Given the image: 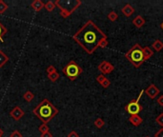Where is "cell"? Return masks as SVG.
I'll return each instance as SVG.
<instances>
[{
	"mask_svg": "<svg viewBox=\"0 0 163 137\" xmlns=\"http://www.w3.org/2000/svg\"><path fill=\"white\" fill-rule=\"evenodd\" d=\"M74 38L85 51L92 54L99 47L100 43L107 39V36L95 23L90 20L74 35Z\"/></svg>",
	"mask_w": 163,
	"mask_h": 137,
	"instance_id": "obj_1",
	"label": "cell"
},
{
	"mask_svg": "<svg viewBox=\"0 0 163 137\" xmlns=\"http://www.w3.org/2000/svg\"><path fill=\"white\" fill-rule=\"evenodd\" d=\"M34 112L43 121V122L47 123L49 120H51L56 113H57V110H56L47 99H45L35 108Z\"/></svg>",
	"mask_w": 163,
	"mask_h": 137,
	"instance_id": "obj_2",
	"label": "cell"
},
{
	"mask_svg": "<svg viewBox=\"0 0 163 137\" xmlns=\"http://www.w3.org/2000/svg\"><path fill=\"white\" fill-rule=\"evenodd\" d=\"M125 57L127 58L130 61V63L136 68L140 67L142 64L145 62L143 51H142V48L138 43L134 44L131 49L126 52Z\"/></svg>",
	"mask_w": 163,
	"mask_h": 137,
	"instance_id": "obj_3",
	"label": "cell"
},
{
	"mask_svg": "<svg viewBox=\"0 0 163 137\" xmlns=\"http://www.w3.org/2000/svg\"><path fill=\"white\" fill-rule=\"evenodd\" d=\"M143 92H144V91H141L139 95H138V97L136 100H133V101H131L127 105V106L125 107V110H126V111H127L129 114H131V115L138 114L142 111V107L140 106V104H139V99L141 98V96H142V94H143Z\"/></svg>",
	"mask_w": 163,
	"mask_h": 137,
	"instance_id": "obj_4",
	"label": "cell"
},
{
	"mask_svg": "<svg viewBox=\"0 0 163 137\" xmlns=\"http://www.w3.org/2000/svg\"><path fill=\"white\" fill-rule=\"evenodd\" d=\"M64 71H65V73L67 74V76H68L69 78L72 79V80H74V79H75L77 76H78L81 73L82 70H81L80 67L78 65H76V64L74 61H72L66 67V68L64 70Z\"/></svg>",
	"mask_w": 163,
	"mask_h": 137,
	"instance_id": "obj_5",
	"label": "cell"
},
{
	"mask_svg": "<svg viewBox=\"0 0 163 137\" xmlns=\"http://www.w3.org/2000/svg\"><path fill=\"white\" fill-rule=\"evenodd\" d=\"M144 92H145L146 95H147L149 98L154 99L158 94H159L160 91H159V88H158L156 85H154V84H151V85L144 91Z\"/></svg>",
	"mask_w": 163,
	"mask_h": 137,
	"instance_id": "obj_6",
	"label": "cell"
},
{
	"mask_svg": "<svg viewBox=\"0 0 163 137\" xmlns=\"http://www.w3.org/2000/svg\"><path fill=\"white\" fill-rule=\"evenodd\" d=\"M98 70L102 72V74H109L115 70V67H113L111 63H109L108 61H103L102 63L99 64Z\"/></svg>",
	"mask_w": 163,
	"mask_h": 137,
	"instance_id": "obj_7",
	"label": "cell"
},
{
	"mask_svg": "<svg viewBox=\"0 0 163 137\" xmlns=\"http://www.w3.org/2000/svg\"><path fill=\"white\" fill-rule=\"evenodd\" d=\"M121 11L126 17H130V16H132L134 13V8L131 5V4H126V5L121 9Z\"/></svg>",
	"mask_w": 163,
	"mask_h": 137,
	"instance_id": "obj_8",
	"label": "cell"
},
{
	"mask_svg": "<svg viewBox=\"0 0 163 137\" xmlns=\"http://www.w3.org/2000/svg\"><path fill=\"white\" fill-rule=\"evenodd\" d=\"M129 121L131 122V124L133 125V126L138 127L139 125L142 124V122H143V119H142L138 114H134V115H131V116H130Z\"/></svg>",
	"mask_w": 163,
	"mask_h": 137,
	"instance_id": "obj_9",
	"label": "cell"
},
{
	"mask_svg": "<svg viewBox=\"0 0 163 137\" xmlns=\"http://www.w3.org/2000/svg\"><path fill=\"white\" fill-rule=\"evenodd\" d=\"M133 24L136 28H141L144 26L145 24V19L141 16V15H136V17L133 19Z\"/></svg>",
	"mask_w": 163,
	"mask_h": 137,
	"instance_id": "obj_10",
	"label": "cell"
},
{
	"mask_svg": "<svg viewBox=\"0 0 163 137\" xmlns=\"http://www.w3.org/2000/svg\"><path fill=\"white\" fill-rule=\"evenodd\" d=\"M23 114H24V111H22L21 110H20V108L19 107H16V108H14L13 111H11V115L13 116V117L15 119V120H18V119H20L23 116Z\"/></svg>",
	"mask_w": 163,
	"mask_h": 137,
	"instance_id": "obj_11",
	"label": "cell"
},
{
	"mask_svg": "<svg viewBox=\"0 0 163 137\" xmlns=\"http://www.w3.org/2000/svg\"><path fill=\"white\" fill-rule=\"evenodd\" d=\"M142 51H143V55H144V60H148L154 55V51L151 49L150 47H144L142 48Z\"/></svg>",
	"mask_w": 163,
	"mask_h": 137,
	"instance_id": "obj_12",
	"label": "cell"
},
{
	"mask_svg": "<svg viewBox=\"0 0 163 137\" xmlns=\"http://www.w3.org/2000/svg\"><path fill=\"white\" fill-rule=\"evenodd\" d=\"M152 48L156 51H160L162 49H163V43L160 41L159 39H157L156 41H154L153 44H152Z\"/></svg>",
	"mask_w": 163,
	"mask_h": 137,
	"instance_id": "obj_13",
	"label": "cell"
},
{
	"mask_svg": "<svg viewBox=\"0 0 163 137\" xmlns=\"http://www.w3.org/2000/svg\"><path fill=\"white\" fill-rule=\"evenodd\" d=\"M32 7L34 8L35 11H40L44 7V4L41 1H39V0H36V1H34L32 4Z\"/></svg>",
	"mask_w": 163,
	"mask_h": 137,
	"instance_id": "obj_14",
	"label": "cell"
},
{
	"mask_svg": "<svg viewBox=\"0 0 163 137\" xmlns=\"http://www.w3.org/2000/svg\"><path fill=\"white\" fill-rule=\"evenodd\" d=\"M7 61H8V57L3 54V51H0V67H2Z\"/></svg>",
	"mask_w": 163,
	"mask_h": 137,
	"instance_id": "obj_15",
	"label": "cell"
},
{
	"mask_svg": "<svg viewBox=\"0 0 163 137\" xmlns=\"http://www.w3.org/2000/svg\"><path fill=\"white\" fill-rule=\"evenodd\" d=\"M108 18H109V20H111V21L113 22L118 18V15H117V14L116 13V11H111V13L108 14Z\"/></svg>",
	"mask_w": 163,
	"mask_h": 137,
	"instance_id": "obj_16",
	"label": "cell"
},
{
	"mask_svg": "<svg viewBox=\"0 0 163 137\" xmlns=\"http://www.w3.org/2000/svg\"><path fill=\"white\" fill-rule=\"evenodd\" d=\"M95 125H96V126L97 127V128H102L103 126H104V125H105V122H104V121L102 120V119H101V118H97L96 121H95Z\"/></svg>",
	"mask_w": 163,
	"mask_h": 137,
	"instance_id": "obj_17",
	"label": "cell"
},
{
	"mask_svg": "<svg viewBox=\"0 0 163 137\" xmlns=\"http://www.w3.org/2000/svg\"><path fill=\"white\" fill-rule=\"evenodd\" d=\"M24 98H25L27 101H32V99H34V94L32 93L31 91H27L25 94H24Z\"/></svg>",
	"mask_w": 163,
	"mask_h": 137,
	"instance_id": "obj_18",
	"label": "cell"
},
{
	"mask_svg": "<svg viewBox=\"0 0 163 137\" xmlns=\"http://www.w3.org/2000/svg\"><path fill=\"white\" fill-rule=\"evenodd\" d=\"M156 122L159 125V126L163 127V113H160L159 115L156 118Z\"/></svg>",
	"mask_w": 163,
	"mask_h": 137,
	"instance_id": "obj_19",
	"label": "cell"
},
{
	"mask_svg": "<svg viewBox=\"0 0 163 137\" xmlns=\"http://www.w3.org/2000/svg\"><path fill=\"white\" fill-rule=\"evenodd\" d=\"M46 9L49 11H51L55 9V4L52 1H49L47 4H46Z\"/></svg>",
	"mask_w": 163,
	"mask_h": 137,
	"instance_id": "obj_20",
	"label": "cell"
},
{
	"mask_svg": "<svg viewBox=\"0 0 163 137\" xmlns=\"http://www.w3.org/2000/svg\"><path fill=\"white\" fill-rule=\"evenodd\" d=\"M58 73L56 71H55V72H52V73H51V74H49V78H50L52 81H55L56 79L58 78Z\"/></svg>",
	"mask_w": 163,
	"mask_h": 137,
	"instance_id": "obj_21",
	"label": "cell"
},
{
	"mask_svg": "<svg viewBox=\"0 0 163 137\" xmlns=\"http://www.w3.org/2000/svg\"><path fill=\"white\" fill-rule=\"evenodd\" d=\"M110 85H111V82H110V80L107 79V78H106L104 81L101 83V86H102L103 88H107Z\"/></svg>",
	"mask_w": 163,
	"mask_h": 137,
	"instance_id": "obj_22",
	"label": "cell"
},
{
	"mask_svg": "<svg viewBox=\"0 0 163 137\" xmlns=\"http://www.w3.org/2000/svg\"><path fill=\"white\" fill-rule=\"evenodd\" d=\"M4 34H6V29L1 25V24H0V41H3L2 36Z\"/></svg>",
	"mask_w": 163,
	"mask_h": 137,
	"instance_id": "obj_23",
	"label": "cell"
},
{
	"mask_svg": "<svg viewBox=\"0 0 163 137\" xmlns=\"http://www.w3.org/2000/svg\"><path fill=\"white\" fill-rule=\"evenodd\" d=\"M39 130H40V131L41 132H43V133H45V132H48V130H49V128H48V126L46 125V123H44L41 127L39 128Z\"/></svg>",
	"mask_w": 163,
	"mask_h": 137,
	"instance_id": "obj_24",
	"label": "cell"
},
{
	"mask_svg": "<svg viewBox=\"0 0 163 137\" xmlns=\"http://www.w3.org/2000/svg\"><path fill=\"white\" fill-rule=\"evenodd\" d=\"M105 79H106L105 75H104V74H100V75H98V76L96 77V81L98 82L99 84H101V83H102V82L104 81Z\"/></svg>",
	"mask_w": 163,
	"mask_h": 137,
	"instance_id": "obj_25",
	"label": "cell"
},
{
	"mask_svg": "<svg viewBox=\"0 0 163 137\" xmlns=\"http://www.w3.org/2000/svg\"><path fill=\"white\" fill-rule=\"evenodd\" d=\"M7 9V5L3 1H0V13H3Z\"/></svg>",
	"mask_w": 163,
	"mask_h": 137,
	"instance_id": "obj_26",
	"label": "cell"
},
{
	"mask_svg": "<svg viewBox=\"0 0 163 137\" xmlns=\"http://www.w3.org/2000/svg\"><path fill=\"white\" fill-rule=\"evenodd\" d=\"M154 137H163V128H161L154 133Z\"/></svg>",
	"mask_w": 163,
	"mask_h": 137,
	"instance_id": "obj_27",
	"label": "cell"
},
{
	"mask_svg": "<svg viewBox=\"0 0 163 137\" xmlns=\"http://www.w3.org/2000/svg\"><path fill=\"white\" fill-rule=\"evenodd\" d=\"M11 137H22V135L20 134L17 131H14L13 133L11 134Z\"/></svg>",
	"mask_w": 163,
	"mask_h": 137,
	"instance_id": "obj_28",
	"label": "cell"
},
{
	"mask_svg": "<svg viewBox=\"0 0 163 137\" xmlns=\"http://www.w3.org/2000/svg\"><path fill=\"white\" fill-rule=\"evenodd\" d=\"M157 103L158 105H160L161 107H163V95H160L159 97L157 98Z\"/></svg>",
	"mask_w": 163,
	"mask_h": 137,
	"instance_id": "obj_29",
	"label": "cell"
},
{
	"mask_svg": "<svg viewBox=\"0 0 163 137\" xmlns=\"http://www.w3.org/2000/svg\"><path fill=\"white\" fill-rule=\"evenodd\" d=\"M107 45H108V41H107V39H105V40H103V41L100 43L99 47H100V48H105Z\"/></svg>",
	"mask_w": 163,
	"mask_h": 137,
	"instance_id": "obj_30",
	"label": "cell"
},
{
	"mask_svg": "<svg viewBox=\"0 0 163 137\" xmlns=\"http://www.w3.org/2000/svg\"><path fill=\"white\" fill-rule=\"evenodd\" d=\"M47 71H48V73H49V74H51V73H52V72H55V67L51 66V67H49V68L47 70Z\"/></svg>",
	"mask_w": 163,
	"mask_h": 137,
	"instance_id": "obj_31",
	"label": "cell"
},
{
	"mask_svg": "<svg viewBox=\"0 0 163 137\" xmlns=\"http://www.w3.org/2000/svg\"><path fill=\"white\" fill-rule=\"evenodd\" d=\"M68 137H78V134H77L75 131H72L70 132V134L68 135Z\"/></svg>",
	"mask_w": 163,
	"mask_h": 137,
	"instance_id": "obj_32",
	"label": "cell"
},
{
	"mask_svg": "<svg viewBox=\"0 0 163 137\" xmlns=\"http://www.w3.org/2000/svg\"><path fill=\"white\" fill-rule=\"evenodd\" d=\"M42 137H52V134L50 132H45V133H42Z\"/></svg>",
	"mask_w": 163,
	"mask_h": 137,
	"instance_id": "obj_33",
	"label": "cell"
},
{
	"mask_svg": "<svg viewBox=\"0 0 163 137\" xmlns=\"http://www.w3.org/2000/svg\"><path fill=\"white\" fill-rule=\"evenodd\" d=\"M2 135H3V131L0 130V137H2Z\"/></svg>",
	"mask_w": 163,
	"mask_h": 137,
	"instance_id": "obj_34",
	"label": "cell"
},
{
	"mask_svg": "<svg viewBox=\"0 0 163 137\" xmlns=\"http://www.w3.org/2000/svg\"><path fill=\"white\" fill-rule=\"evenodd\" d=\"M161 29H162V30H163V22H162V23H161Z\"/></svg>",
	"mask_w": 163,
	"mask_h": 137,
	"instance_id": "obj_35",
	"label": "cell"
},
{
	"mask_svg": "<svg viewBox=\"0 0 163 137\" xmlns=\"http://www.w3.org/2000/svg\"><path fill=\"white\" fill-rule=\"evenodd\" d=\"M144 137H150V136H144Z\"/></svg>",
	"mask_w": 163,
	"mask_h": 137,
	"instance_id": "obj_36",
	"label": "cell"
}]
</instances>
